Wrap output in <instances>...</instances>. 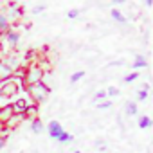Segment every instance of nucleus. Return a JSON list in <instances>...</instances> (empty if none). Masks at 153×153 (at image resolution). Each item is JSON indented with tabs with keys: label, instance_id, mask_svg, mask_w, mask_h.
Instances as JSON below:
<instances>
[{
	"label": "nucleus",
	"instance_id": "0eeeda50",
	"mask_svg": "<svg viewBox=\"0 0 153 153\" xmlns=\"http://www.w3.org/2000/svg\"><path fill=\"white\" fill-rule=\"evenodd\" d=\"M24 119H25L24 115H15V114H13V115L7 119V123L4 124V130H7V131H9V130H15V128L24 121Z\"/></svg>",
	"mask_w": 153,
	"mask_h": 153
},
{
	"label": "nucleus",
	"instance_id": "7ed1b4c3",
	"mask_svg": "<svg viewBox=\"0 0 153 153\" xmlns=\"http://www.w3.org/2000/svg\"><path fill=\"white\" fill-rule=\"evenodd\" d=\"M18 42H20V33L15 29H9L4 34H0V49L4 45H7V49H16Z\"/></svg>",
	"mask_w": 153,
	"mask_h": 153
},
{
	"label": "nucleus",
	"instance_id": "2eb2a0df",
	"mask_svg": "<svg viewBox=\"0 0 153 153\" xmlns=\"http://www.w3.org/2000/svg\"><path fill=\"white\" fill-rule=\"evenodd\" d=\"M36 114H38V105H31V106H27V110H25V114H24V117L25 119H34L36 117Z\"/></svg>",
	"mask_w": 153,
	"mask_h": 153
},
{
	"label": "nucleus",
	"instance_id": "20e7f679",
	"mask_svg": "<svg viewBox=\"0 0 153 153\" xmlns=\"http://www.w3.org/2000/svg\"><path fill=\"white\" fill-rule=\"evenodd\" d=\"M22 13H24V9L20 7V6H16V4H7V7H6V13H4V16L7 18V22H9V25L11 24H15L16 20H20L22 18Z\"/></svg>",
	"mask_w": 153,
	"mask_h": 153
},
{
	"label": "nucleus",
	"instance_id": "f8f14e48",
	"mask_svg": "<svg viewBox=\"0 0 153 153\" xmlns=\"http://www.w3.org/2000/svg\"><path fill=\"white\" fill-rule=\"evenodd\" d=\"M137 124H139V128H140V130H148V128H151V126H153V119H151L149 115H140V117H139V121H137Z\"/></svg>",
	"mask_w": 153,
	"mask_h": 153
},
{
	"label": "nucleus",
	"instance_id": "6e6552de",
	"mask_svg": "<svg viewBox=\"0 0 153 153\" xmlns=\"http://www.w3.org/2000/svg\"><path fill=\"white\" fill-rule=\"evenodd\" d=\"M148 67V59L142 56V54H137L131 61V68L133 70H140V68H146Z\"/></svg>",
	"mask_w": 153,
	"mask_h": 153
},
{
	"label": "nucleus",
	"instance_id": "b1692460",
	"mask_svg": "<svg viewBox=\"0 0 153 153\" xmlns=\"http://www.w3.org/2000/svg\"><path fill=\"white\" fill-rule=\"evenodd\" d=\"M96 106H97L99 110H106V108H110V106H112V101H103V103H96Z\"/></svg>",
	"mask_w": 153,
	"mask_h": 153
},
{
	"label": "nucleus",
	"instance_id": "9b49d317",
	"mask_svg": "<svg viewBox=\"0 0 153 153\" xmlns=\"http://www.w3.org/2000/svg\"><path fill=\"white\" fill-rule=\"evenodd\" d=\"M31 130H33V133H36V135L43 133V130H45V126H43V121H42L40 117H34V119L31 121Z\"/></svg>",
	"mask_w": 153,
	"mask_h": 153
},
{
	"label": "nucleus",
	"instance_id": "dca6fc26",
	"mask_svg": "<svg viewBox=\"0 0 153 153\" xmlns=\"http://www.w3.org/2000/svg\"><path fill=\"white\" fill-rule=\"evenodd\" d=\"M85 76H87V72H85V70H78V72H74V74L70 76V83H78V81H81Z\"/></svg>",
	"mask_w": 153,
	"mask_h": 153
},
{
	"label": "nucleus",
	"instance_id": "a211bd4d",
	"mask_svg": "<svg viewBox=\"0 0 153 153\" xmlns=\"http://www.w3.org/2000/svg\"><path fill=\"white\" fill-rule=\"evenodd\" d=\"M139 76H140L139 72H130V74H126L124 78H123V81L124 83H133L135 79H139Z\"/></svg>",
	"mask_w": 153,
	"mask_h": 153
},
{
	"label": "nucleus",
	"instance_id": "bb28decb",
	"mask_svg": "<svg viewBox=\"0 0 153 153\" xmlns=\"http://www.w3.org/2000/svg\"><path fill=\"white\" fill-rule=\"evenodd\" d=\"M33 56H34V51H29V52L25 54V59H27V61H31V59H34Z\"/></svg>",
	"mask_w": 153,
	"mask_h": 153
},
{
	"label": "nucleus",
	"instance_id": "f257e3e1",
	"mask_svg": "<svg viewBox=\"0 0 153 153\" xmlns=\"http://www.w3.org/2000/svg\"><path fill=\"white\" fill-rule=\"evenodd\" d=\"M25 92H27V97H29L34 105H40V103L47 101V97H49V94H51V87L42 81V83H36V85L27 87Z\"/></svg>",
	"mask_w": 153,
	"mask_h": 153
},
{
	"label": "nucleus",
	"instance_id": "412c9836",
	"mask_svg": "<svg viewBox=\"0 0 153 153\" xmlns=\"http://www.w3.org/2000/svg\"><path fill=\"white\" fill-rule=\"evenodd\" d=\"M115 96H119V88L108 87V88H106V97H115Z\"/></svg>",
	"mask_w": 153,
	"mask_h": 153
},
{
	"label": "nucleus",
	"instance_id": "423d86ee",
	"mask_svg": "<svg viewBox=\"0 0 153 153\" xmlns=\"http://www.w3.org/2000/svg\"><path fill=\"white\" fill-rule=\"evenodd\" d=\"M2 61H4L13 72H16L18 68H22V58H18L16 54H6V56L2 58Z\"/></svg>",
	"mask_w": 153,
	"mask_h": 153
},
{
	"label": "nucleus",
	"instance_id": "9d476101",
	"mask_svg": "<svg viewBox=\"0 0 153 153\" xmlns=\"http://www.w3.org/2000/svg\"><path fill=\"white\" fill-rule=\"evenodd\" d=\"M137 112H139L137 101H126V105H124V114H126L128 117H133V115H137Z\"/></svg>",
	"mask_w": 153,
	"mask_h": 153
},
{
	"label": "nucleus",
	"instance_id": "c85d7f7f",
	"mask_svg": "<svg viewBox=\"0 0 153 153\" xmlns=\"http://www.w3.org/2000/svg\"><path fill=\"white\" fill-rule=\"evenodd\" d=\"M0 51H2V49H0Z\"/></svg>",
	"mask_w": 153,
	"mask_h": 153
},
{
	"label": "nucleus",
	"instance_id": "f3484780",
	"mask_svg": "<svg viewBox=\"0 0 153 153\" xmlns=\"http://www.w3.org/2000/svg\"><path fill=\"white\" fill-rule=\"evenodd\" d=\"M72 140H74V137H72V133H68L67 130H65V133L58 139V142H59V144H68V142H72Z\"/></svg>",
	"mask_w": 153,
	"mask_h": 153
},
{
	"label": "nucleus",
	"instance_id": "6ab92c4d",
	"mask_svg": "<svg viewBox=\"0 0 153 153\" xmlns=\"http://www.w3.org/2000/svg\"><path fill=\"white\" fill-rule=\"evenodd\" d=\"M148 96H149V90H148V88H140V90L137 92V101L144 103V101L148 99Z\"/></svg>",
	"mask_w": 153,
	"mask_h": 153
},
{
	"label": "nucleus",
	"instance_id": "f03ea898",
	"mask_svg": "<svg viewBox=\"0 0 153 153\" xmlns=\"http://www.w3.org/2000/svg\"><path fill=\"white\" fill-rule=\"evenodd\" d=\"M43 76H45V70H43L40 65H29V67H25L24 85H25V87H31V85L42 83V81H43Z\"/></svg>",
	"mask_w": 153,
	"mask_h": 153
},
{
	"label": "nucleus",
	"instance_id": "1a4fd4ad",
	"mask_svg": "<svg viewBox=\"0 0 153 153\" xmlns=\"http://www.w3.org/2000/svg\"><path fill=\"white\" fill-rule=\"evenodd\" d=\"M13 78V70L0 59V81H6V79H11Z\"/></svg>",
	"mask_w": 153,
	"mask_h": 153
},
{
	"label": "nucleus",
	"instance_id": "ddd939ff",
	"mask_svg": "<svg viewBox=\"0 0 153 153\" xmlns=\"http://www.w3.org/2000/svg\"><path fill=\"white\" fill-rule=\"evenodd\" d=\"M110 15H112V18H114L117 24H126V22H128V18H126L121 11H117V9H112V11H110Z\"/></svg>",
	"mask_w": 153,
	"mask_h": 153
},
{
	"label": "nucleus",
	"instance_id": "393cba45",
	"mask_svg": "<svg viewBox=\"0 0 153 153\" xmlns=\"http://www.w3.org/2000/svg\"><path fill=\"white\" fill-rule=\"evenodd\" d=\"M6 142H7V139H6V135H0V151L4 149V146H6Z\"/></svg>",
	"mask_w": 153,
	"mask_h": 153
},
{
	"label": "nucleus",
	"instance_id": "4be33fe9",
	"mask_svg": "<svg viewBox=\"0 0 153 153\" xmlns=\"http://www.w3.org/2000/svg\"><path fill=\"white\" fill-rule=\"evenodd\" d=\"M101 99H106V90H97L94 94V101H101Z\"/></svg>",
	"mask_w": 153,
	"mask_h": 153
},
{
	"label": "nucleus",
	"instance_id": "4468645a",
	"mask_svg": "<svg viewBox=\"0 0 153 153\" xmlns=\"http://www.w3.org/2000/svg\"><path fill=\"white\" fill-rule=\"evenodd\" d=\"M11 27H9V22H7V18L4 16V11H0V34H4L6 31H9Z\"/></svg>",
	"mask_w": 153,
	"mask_h": 153
},
{
	"label": "nucleus",
	"instance_id": "aec40b11",
	"mask_svg": "<svg viewBox=\"0 0 153 153\" xmlns=\"http://www.w3.org/2000/svg\"><path fill=\"white\" fill-rule=\"evenodd\" d=\"M11 103H13V99L0 94V108H7V106H11Z\"/></svg>",
	"mask_w": 153,
	"mask_h": 153
},
{
	"label": "nucleus",
	"instance_id": "a878e982",
	"mask_svg": "<svg viewBox=\"0 0 153 153\" xmlns=\"http://www.w3.org/2000/svg\"><path fill=\"white\" fill-rule=\"evenodd\" d=\"M42 11H45V6H36V7H33V13H34V15H38V13H42Z\"/></svg>",
	"mask_w": 153,
	"mask_h": 153
},
{
	"label": "nucleus",
	"instance_id": "5701e85b",
	"mask_svg": "<svg viewBox=\"0 0 153 153\" xmlns=\"http://www.w3.org/2000/svg\"><path fill=\"white\" fill-rule=\"evenodd\" d=\"M78 16H79V9H70L67 13V18L68 20H74V18H78Z\"/></svg>",
	"mask_w": 153,
	"mask_h": 153
},
{
	"label": "nucleus",
	"instance_id": "cd10ccee",
	"mask_svg": "<svg viewBox=\"0 0 153 153\" xmlns=\"http://www.w3.org/2000/svg\"><path fill=\"white\" fill-rule=\"evenodd\" d=\"M72 153H81V151H79V149H76V151H72Z\"/></svg>",
	"mask_w": 153,
	"mask_h": 153
},
{
	"label": "nucleus",
	"instance_id": "39448f33",
	"mask_svg": "<svg viewBox=\"0 0 153 153\" xmlns=\"http://www.w3.org/2000/svg\"><path fill=\"white\" fill-rule=\"evenodd\" d=\"M45 130H47V133H49V137H51L52 140H58V139L65 133V130H63V126H61L59 121H51Z\"/></svg>",
	"mask_w": 153,
	"mask_h": 153
}]
</instances>
